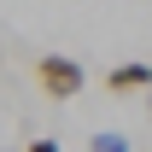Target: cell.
Wrapping results in <instances>:
<instances>
[{"instance_id": "3", "label": "cell", "mask_w": 152, "mask_h": 152, "mask_svg": "<svg viewBox=\"0 0 152 152\" xmlns=\"http://www.w3.org/2000/svg\"><path fill=\"white\" fill-rule=\"evenodd\" d=\"M88 152H129V140H123L117 129H105V134H94V140H88Z\"/></svg>"}, {"instance_id": "4", "label": "cell", "mask_w": 152, "mask_h": 152, "mask_svg": "<svg viewBox=\"0 0 152 152\" xmlns=\"http://www.w3.org/2000/svg\"><path fill=\"white\" fill-rule=\"evenodd\" d=\"M23 152H58V140H29Z\"/></svg>"}, {"instance_id": "1", "label": "cell", "mask_w": 152, "mask_h": 152, "mask_svg": "<svg viewBox=\"0 0 152 152\" xmlns=\"http://www.w3.org/2000/svg\"><path fill=\"white\" fill-rule=\"evenodd\" d=\"M35 82H41V94H53V99H76L82 82H88V70L76 58H64V53H41L35 58Z\"/></svg>"}, {"instance_id": "5", "label": "cell", "mask_w": 152, "mask_h": 152, "mask_svg": "<svg viewBox=\"0 0 152 152\" xmlns=\"http://www.w3.org/2000/svg\"><path fill=\"white\" fill-rule=\"evenodd\" d=\"M146 117H152V94H146Z\"/></svg>"}, {"instance_id": "2", "label": "cell", "mask_w": 152, "mask_h": 152, "mask_svg": "<svg viewBox=\"0 0 152 152\" xmlns=\"http://www.w3.org/2000/svg\"><path fill=\"white\" fill-rule=\"evenodd\" d=\"M140 88L152 94V64H140V58H129V64H111V70H105V94H140Z\"/></svg>"}]
</instances>
